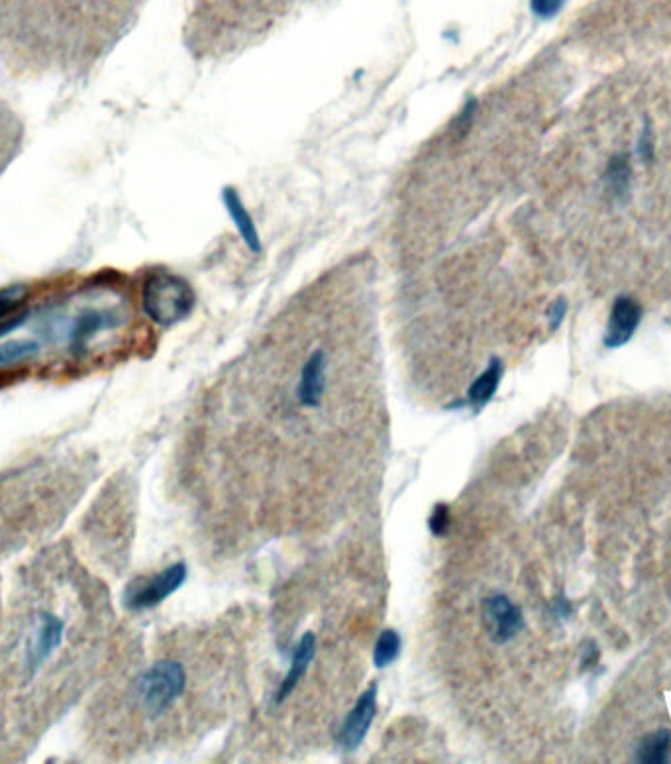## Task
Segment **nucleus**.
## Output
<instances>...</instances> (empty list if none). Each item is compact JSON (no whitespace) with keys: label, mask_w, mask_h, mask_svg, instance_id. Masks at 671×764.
I'll use <instances>...</instances> for the list:
<instances>
[{"label":"nucleus","mask_w":671,"mask_h":764,"mask_svg":"<svg viewBox=\"0 0 671 764\" xmlns=\"http://www.w3.org/2000/svg\"><path fill=\"white\" fill-rule=\"evenodd\" d=\"M377 713V684H369V688L358 698L356 706L348 713V717L342 723V729L336 737V743L340 751L354 753L360 749V745L375 719Z\"/></svg>","instance_id":"nucleus-7"},{"label":"nucleus","mask_w":671,"mask_h":764,"mask_svg":"<svg viewBox=\"0 0 671 764\" xmlns=\"http://www.w3.org/2000/svg\"><path fill=\"white\" fill-rule=\"evenodd\" d=\"M566 311H568V303H566L564 299H558V301L552 305L550 315H548V319H550V327L554 328V330L560 327L562 321H564V317H566Z\"/></svg>","instance_id":"nucleus-19"},{"label":"nucleus","mask_w":671,"mask_h":764,"mask_svg":"<svg viewBox=\"0 0 671 764\" xmlns=\"http://www.w3.org/2000/svg\"><path fill=\"white\" fill-rule=\"evenodd\" d=\"M187 688L185 666L177 660H157L134 684L138 706L152 719L171 710Z\"/></svg>","instance_id":"nucleus-3"},{"label":"nucleus","mask_w":671,"mask_h":764,"mask_svg":"<svg viewBox=\"0 0 671 764\" xmlns=\"http://www.w3.org/2000/svg\"><path fill=\"white\" fill-rule=\"evenodd\" d=\"M501 378H503V362L493 358L489 362V366L469 385L467 399L454 403L452 407L469 405V407H473V411H481L493 399V395L501 383Z\"/></svg>","instance_id":"nucleus-12"},{"label":"nucleus","mask_w":671,"mask_h":764,"mask_svg":"<svg viewBox=\"0 0 671 764\" xmlns=\"http://www.w3.org/2000/svg\"><path fill=\"white\" fill-rule=\"evenodd\" d=\"M671 749V731L662 729L644 737L636 749V761L644 764H662L668 761Z\"/></svg>","instance_id":"nucleus-13"},{"label":"nucleus","mask_w":671,"mask_h":764,"mask_svg":"<svg viewBox=\"0 0 671 764\" xmlns=\"http://www.w3.org/2000/svg\"><path fill=\"white\" fill-rule=\"evenodd\" d=\"M428 529L434 537H444L450 529V509L444 503H438L428 519Z\"/></svg>","instance_id":"nucleus-16"},{"label":"nucleus","mask_w":671,"mask_h":764,"mask_svg":"<svg viewBox=\"0 0 671 764\" xmlns=\"http://www.w3.org/2000/svg\"><path fill=\"white\" fill-rule=\"evenodd\" d=\"M530 4L540 18H552L560 12V8L564 6V0H530Z\"/></svg>","instance_id":"nucleus-17"},{"label":"nucleus","mask_w":671,"mask_h":764,"mask_svg":"<svg viewBox=\"0 0 671 764\" xmlns=\"http://www.w3.org/2000/svg\"><path fill=\"white\" fill-rule=\"evenodd\" d=\"M187 580L185 562L171 564L163 572L146 580L132 582L124 592V605L130 611H146L175 594Z\"/></svg>","instance_id":"nucleus-4"},{"label":"nucleus","mask_w":671,"mask_h":764,"mask_svg":"<svg viewBox=\"0 0 671 764\" xmlns=\"http://www.w3.org/2000/svg\"><path fill=\"white\" fill-rule=\"evenodd\" d=\"M332 358L324 346H314L305 356L295 383V397L303 409H318L330 383Z\"/></svg>","instance_id":"nucleus-5"},{"label":"nucleus","mask_w":671,"mask_h":764,"mask_svg":"<svg viewBox=\"0 0 671 764\" xmlns=\"http://www.w3.org/2000/svg\"><path fill=\"white\" fill-rule=\"evenodd\" d=\"M481 615L491 641L497 645L513 641L524 629V617L520 607L503 594L485 598L481 605Z\"/></svg>","instance_id":"nucleus-6"},{"label":"nucleus","mask_w":671,"mask_h":764,"mask_svg":"<svg viewBox=\"0 0 671 764\" xmlns=\"http://www.w3.org/2000/svg\"><path fill=\"white\" fill-rule=\"evenodd\" d=\"M144 313L161 327H171L187 319L195 309V291L191 285L167 270H152L142 279Z\"/></svg>","instance_id":"nucleus-2"},{"label":"nucleus","mask_w":671,"mask_h":764,"mask_svg":"<svg viewBox=\"0 0 671 764\" xmlns=\"http://www.w3.org/2000/svg\"><path fill=\"white\" fill-rule=\"evenodd\" d=\"M607 181L615 195H622L628 189L630 164L626 154H617L615 158H611V164L607 167Z\"/></svg>","instance_id":"nucleus-15"},{"label":"nucleus","mask_w":671,"mask_h":764,"mask_svg":"<svg viewBox=\"0 0 671 764\" xmlns=\"http://www.w3.org/2000/svg\"><path fill=\"white\" fill-rule=\"evenodd\" d=\"M65 633V623L53 613H42L34 637L26 649L24 666L30 674H36L59 649Z\"/></svg>","instance_id":"nucleus-8"},{"label":"nucleus","mask_w":671,"mask_h":764,"mask_svg":"<svg viewBox=\"0 0 671 764\" xmlns=\"http://www.w3.org/2000/svg\"><path fill=\"white\" fill-rule=\"evenodd\" d=\"M638 152H640L642 160H646V162H650L654 158V136H652L650 128H644L640 142H638Z\"/></svg>","instance_id":"nucleus-18"},{"label":"nucleus","mask_w":671,"mask_h":764,"mask_svg":"<svg viewBox=\"0 0 671 764\" xmlns=\"http://www.w3.org/2000/svg\"><path fill=\"white\" fill-rule=\"evenodd\" d=\"M597 647L595 645H589V653L585 651L583 653V668H587L589 664H593V662H597Z\"/></svg>","instance_id":"nucleus-21"},{"label":"nucleus","mask_w":671,"mask_h":764,"mask_svg":"<svg viewBox=\"0 0 671 764\" xmlns=\"http://www.w3.org/2000/svg\"><path fill=\"white\" fill-rule=\"evenodd\" d=\"M314 655H316V637L312 633H305L303 639L299 641L295 653H293L291 668L285 674V678H283V682L275 694V704H283L293 694V690L299 686L301 678L307 674Z\"/></svg>","instance_id":"nucleus-11"},{"label":"nucleus","mask_w":671,"mask_h":764,"mask_svg":"<svg viewBox=\"0 0 671 764\" xmlns=\"http://www.w3.org/2000/svg\"><path fill=\"white\" fill-rule=\"evenodd\" d=\"M642 319V307L632 297H619L613 305L609 325L605 332V346L607 348H619L624 346Z\"/></svg>","instance_id":"nucleus-9"},{"label":"nucleus","mask_w":671,"mask_h":764,"mask_svg":"<svg viewBox=\"0 0 671 764\" xmlns=\"http://www.w3.org/2000/svg\"><path fill=\"white\" fill-rule=\"evenodd\" d=\"M401 635L393 629H387L379 635L373 651V662L377 668H387L391 666L399 655H401Z\"/></svg>","instance_id":"nucleus-14"},{"label":"nucleus","mask_w":671,"mask_h":764,"mask_svg":"<svg viewBox=\"0 0 671 764\" xmlns=\"http://www.w3.org/2000/svg\"><path fill=\"white\" fill-rule=\"evenodd\" d=\"M552 611H554V615L556 617H569V613H571V605H569V601L566 600V598H558V600L554 601V605H552Z\"/></svg>","instance_id":"nucleus-20"},{"label":"nucleus","mask_w":671,"mask_h":764,"mask_svg":"<svg viewBox=\"0 0 671 764\" xmlns=\"http://www.w3.org/2000/svg\"><path fill=\"white\" fill-rule=\"evenodd\" d=\"M24 122L18 112L0 101V177L16 162L24 148Z\"/></svg>","instance_id":"nucleus-10"},{"label":"nucleus","mask_w":671,"mask_h":764,"mask_svg":"<svg viewBox=\"0 0 671 764\" xmlns=\"http://www.w3.org/2000/svg\"><path fill=\"white\" fill-rule=\"evenodd\" d=\"M138 0H0V67L24 81L89 75L126 34Z\"/></svg>","instance_id":"nucleus-1"}]
</instances>
